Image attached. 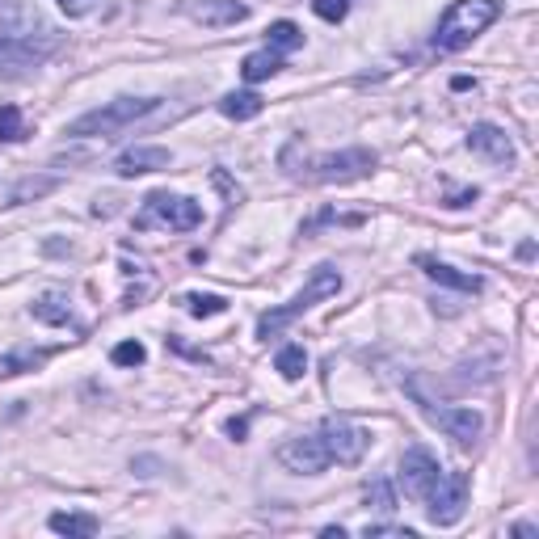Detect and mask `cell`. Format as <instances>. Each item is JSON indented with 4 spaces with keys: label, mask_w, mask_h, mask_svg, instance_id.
<instances>
[{
    "label": "cell",
    "mask_w": 539,
    "mask_h": 539,
    "mask_svg": "<svg viewBox=\"0 0 539 539\" xmlns=\"http://www.w3.org/2000/svg\"><path fill=\"white\" fill-rule=\"evenodd\" d=\"M375 169V152L371 148H346V152H329V156H312L308 169H299L291 177L299 182H354Z\"/></svg>",
    "instance_id": "obj_6"
},
{
    "label": "cell",
    "mask_w": 539,
    "mask_h": 539,
    "mask_svg": "<svg viewBox=\"0 0 539 539\" xmlns=\"http://www.w3.org/2000/svg\"><path fill=\"white\" fill-rule=\"evenodd\" d=\"M468 148L481 152L485 161H493V165H510V161H514L510 135H506L502 127H493V123H476V127L468 131Z\"/></svg>",
    "instance_id": "obj_12"
},
{
    "label": "cell",
    "mask_w": 539,
    "mask_h": 539,
    "mask_svg": "<svg viewBox=\"0 0 539 539\" xmlns=\"http://www.w3.org/2000/svg\"><path fill=\"white\" fill-rule=\"evenodd\" d=\"M367 506L384 510V514H392V510H396V489H392L388 476H375V481L367 485Z\"/></svg>",
    "instance_id": "obj_24"
},
{
    "label": "cell",
    "mask_w": 539,
    "mask_h": 539,
    "mask_svg": "<svg viewBox=\"0 0 539 539\" xmlns=\"http://www.w3.org/2000/svg\"><path fill=\"white\" fill-rule=\"evenodd\" d=\"M173 156L165 148H127L123 156L114 161L118 177H139V173H156V169H169Z\"/></svg>",
    "instance_id": "obj_15"
},
{
    "label": "cell",
    "mask_w": 539,
    "mask_h": 539,
    "mask_svg": "<svg viewBox=\"0 0 539 539\" xmlns=\"http://www.w3.org/2000/svg\"><path fill=\"white\" fill-rule=\"evenodd\" d=\"M266 43H270L274 51H295V47H304V30H299L295 22H274V26L266 30Z\"/></svg>",
    "instance_id": "obj_22"
},
{
    "label": "cell",
    "mask_w": 539,
    "mask_h": 539,
    "mask_svg": "<svg viewBox=\"0 0 539 539\" xmlns=\"http://www.w3.org/2000/svg\"><path fill=\"white\" fill-rule=\"evenodd\" d=\"M59 47L55 26H47L38 13L22 9L13 22L0 26V68H34Z\"/></svg>",
    "instance_id": "obj_1"
},
{
    "label": "cell",
    "mask_w": 539,
    "mask_h": 539,
    "mask_svg": "<svg viewBox=\"0 0 539 539\" xmlns=\"http://www.w3.org/2000/svg\"><path fill=\"white\" fill-rule=\"evenodd\" d=\"M514 535H527V539H531V535H539V531H535L531 523H518V527H514Z\"/></svg>",
    "instance_id": "obj_34"
},
{
    "label": "cell",
    "mask_w": 539,
    "mask_h": 539,
    "mask_svg": "<svg viewBox=\"0 0 539 539\" xmlns=\"http://www.w3.org/2000/svg\"><path fill=\"white\" fill-rule=\"evenodd\" d=\"M93 5H97V0H59V9H64L68 17H85Z\"/></svg>",
    "instance_id": "obj_31"
},
{
    "label": "cell",
    "mask_w": 539,
    "mask_h": 539,
    "mask_svg": "<svg viewBox=\"0 0 539 539\" xmlns=\"http://www.w3.org/2000/svg\"><path fill=\"white\" fill-rule=\"evenodd\" d=\"M190 17L203 22L207 30H224V26L245 22L249 5H236V0H198V5H190Z\"/></svg>",
    "instance_id": "obj_14"
},
{
    "label": "cell",
    "mask_w": 539,
    "mask_h": 539,
    "mask_svg": "<svg viewBox=\"0 0 539 539\" xmlns=\"http://www.w3.org/2000/svg\"><path fill=\"white\" fill-rule=\"evenodd\" d=\"M438 476H443V468H438V459L426 447H409L401 455V485L417 502H426V493L438 485Z\"/></svg>",
    "instance_id": "obj_11"
},
{
    "label": "cell",
    "mask_w": 539,
    "mask_h": 539,
    "mask_svg": "<svg viewBox=\"0 0 539 539\" xmlns=\"http://www.w3.org/2000/svg\"><path fill=\"white\" fill-rule=\"evenodd\" d=\"M316 438L325 443L329 464H342V468H354L358 459L371 451V434L363 426L346 422V417H325V422L316 426Z\"/></svg>",
    "instance_id": "obj_7"
},
{
    "label": "cell",
    "mask_w": 539,
    "mask_h": 539,
    "mask_svg": "<svg viewBox=\"0 0 539 539\" xmlns=\"http://www.w3.org/2000/svg\"><path fill=\"white\" fill-rule=\"evenodd\" d=\"M51 186H55V177H38V182L30 177V182H22V186H17V190L9 194V203H26V198H38V194H47Z\"/></svg>",
    "instance_id": "obj_29"
},
{
    "label": "cell",
    "mask_w": 539,
    "mask_h": 539,
    "mask_svg": "<svg viewBox=\"0 0 539 539\" xmlns=\"http://www.w3.org/2000/svg\"><path fill=\"white\" fill-rule=\"evenodd\" d=\"M262 110H266V102H262L257 93H249V89H245V93H228L224 102H219V114L236 118V123H245V118H257Z\"/></svg>",
    "instance_id": "obj_18"
},
{
    "label": "cell",
    "mask_w": 539,
    "mask_h": 539,
    "mask_svg": "<svg viewBox=\"0 0 539 539\" xmlns=\"http://www.w3.org/2000/svg\"><path fill=\"white\" fill-rule=\"evenodd\" d=\"M422 413H426L430 426H438L447 438H455L459 447H472L476 438H481V430H485V417L476 409H447V405H426L422 401Z\"/></svg>",
    "instance_id": "obj_9"
},
{
    "label": "cell",
    "mask_w": 539,
    "mask_h": 539,
    "mask_svg": "<svg viewBox=\"0 0 539 539\" xmlns=\"http://www.w3.org/2000/svg\"><path fill=\"white\" fill-rule=\"evenodd\" d=\"M51 531H59V535H72V539H89V535H97V518L93 514H51Z\"/></svg>",
    "instance_id": "obj_20"
},
{
    "label": "cell",
    "mask_w": 539,
    "mask_h": 539,
    "mask_svg": "<svg viewBox=\"0 0 539 539\" xmlns=\"http://www.w3.org/2000/svg\"><path fill=\"white\" fill-rule=\"evenodd\" d=\"M30 316L34 321H43V325H72V304L59 291H47V295H38L30 304Z\"/></svg>",
    "instance_id": "obj_16"
},
{
    "label": "cell",
    "mask_w": 539,
    "mask_h": 539,
    "mask_svg": "<svg viewBox=\"0 0 539 539\" xmlns=\"http://www.w3.org/2000/svg\"><path fill=\"white\" fill-rule=\"evenodd\" d=\"M198 224H203V207L190 203L182 194H169V190L148 194L144 207L135 215L139 232H194Z\"/></svg>",
    "instance_id": "obj_5"
},
{
    "label": "cell",
    "mask_w": 539,
    "mask_h": 539,
    "mask_svg": "<svg viewBox=\"0 0 539 539\" xmlns=\"http://www.w3.org/2000/svg\"><path fill=\"white\" fill-rule=\"evenodd\" d=\"M312 13L321 17V22L337 26V22H346V13H350V0H312Z\"/></svg>",
    "instance_id": "obj_28"
},
{
    "label": "cell",
    "mask_w": 539,
    "mask_h": 539,
    "mask_svg": "<svg viewBox=\"0 0 539 539\" xmlns=\"http://www.w3.org/2000/svg\"><path fill=\"white\" fill-rule=\"evenodd\" d=\"M468 510V472H443L426 493V514L434 527H455Z\"/></svg>",
    "instance_id": "obj_8"
},
{
    "label": "cell",
    "mask_w": 539,
    "mask_h": 539,
    "mask_svg": "<svg viewBox=\"0 0 539 539\" xmlns=\"http://www.w3.org/2000/svg\"><path fill=\"white\" fill-rule=\"evenodd\" d=\"M26 139V118L17 106H0V144H17Z\"/></svg>",
    "instance_id": "obj_23"
},
{
    "label": "cell",
    "mask_w": 539,
    "mask_h": 539,
    "mask_svg": "<svg viewBox=\"0 0 539 539\" xmlns=\"http://www.w3.org/2000/svg\"><path fill=\"white\" fill-rule=\"evenodd\" d=\"M363 535H367V539H371V535H396V539H413V531H409V527H388V523H375V527H367Z\"/></svg>",
    "instance_id": "obj_30"
},
{
    "label": "cell",
    "mask_w": 539,
    "mask_h": 539,
    "mask_svg": "<svg viewBox=\"0 0 539 539\" xmlns=\"http://www.w3.org/2000/svg\"><path fill=\"white\" fill-rule=\"evenodd\" d=\"M278 464H283L287 472H295V476H316V472L329 468V451H325V443L312 430V434L287 438V443L278 447Z\"/></svg>",
    "instance_id": "obj_10"
},
{
    "label": "cell",
    "mask_w": 539,
    "mask_h": 539,
    "mask_svg": "<svg viewBox=\"0 0 539 539\" xmlns=\"http://www.w3.org/2000/svg\"><path fill=\"white\" fill-rule=\"evenodd\" d=\"M497 17H502L497 0H455V5L438 17L434 47L438 51H464L476 34H485L497 22Z\"/></svg>",
    "instance_id": "obj_2"
},
{
    "label": "cell",
    "mask_w": 539,
    "mask_h": 539,
    "mask_svg": "<svg viewBox=\"0 0 539 539\" xmlns=\"http://www.w3.org/2000/svg\"><path fill=\"white\" fill-rule=\"evenodd\" d=\"M417 270H426V278H434V283H443V287H455V291H464V295H481V274H464V270H455L447 262H438V257L430 253H417L413 257Z\"/></svg>",
    "instance_id": "obj_13"
},
{
    "label": "cell",
    "mask_w": 539,
    "mask_h": 539,
    "mask_svg": "<svg viewBox=\"0 0 539 539\" xmlns=\"http://www.w3.org/2000/svg\"><path fill=\"white\" fill-rule=\"evenodd\" d=\"M51 358V350H13V354H5L0 358V379H13V375H22V371H34V367H43Z\"/></svg>",
    "instance_id": "obj_19"
},
{
    "label": "cell",
    "mask_w": 539,
    "mask_h": 539,
    "mask_svg": "<svg viewBox=\"0 0 539 539\" xmlns=\"http://www.w3.org/2000/svg\"><path fill=\"white\" fill-rule=\"evenodd\" d=\"M337 291H342V274H337L333 266H316V270L308 274L304 291L291 295L287 304L262 312V321H257V337H262V342H270V337L283 333V329L295 321V316H304L312 304H321V299H329V295H337Z\"/></svg>",
    "instance_id": "obj_3"
},
{
    "label": "cell",
    "mask_w": 539,
    "mask_h": 539,
    "mask_svg": "<svg viewBox=\"0 0 539 539\" xmlns=\"http://www.w3.org/2000/svg\"><path fill=\"white\" fill-rule=\"evenodd\" d=\"M144 358H148V350L139 346V342H118V346L110 350V363H114V367H139Z\"/></svg>",
    "instance_id": "obj_26"
},
{
    "label": "cell",
    "mask_w": 539,
    "mask_h": 539,
    "mask_svg": "<svg viewBox=\"0 0 539 539\" xmlns=\"http://www.w3.org/2000/svg\"><path fill=\"white\" fill-rule=\"evenodd\" d=\"M274 371L283 375V379H299V375H304V371H308V354H304V346L291 342V346L278 350V358H274Z\"/></svg>",
    "instance_id": "obj_21"
},
{
    "label": "cell",
    "mask_w": 539,
    "mask_h": 539,
    "mask_svg": "<svg viewBox=\"0 0 539 539\" xmlns=\"http://www.w3.org/2000/svg\"><path fill=\"white\" fill-rule=\"evenodd\" d=\"M363 219H367V215H337V211H321V215H316V219H308V224H304V236H312L316 228H325V224H342V228H358V224H363Z\"/></svg>",
    "instance_id": "obj_27"
},
{
    "label": "cell",
    "mask_w": 539,
    "mask_h": 539,
    "mask_svg": "<svg viewBox=\"0 0 539 539\" xmlns=\"http://www.w3.org/2000/svg\"><path fill=\"white\" fill-rule=\"evenodd\" d=\"M476 198H481V190H459V194L447 198V207H472Z\"/></svg>",
    "instance_id": "obj_32"
},
{
    "label": "cell",
    "mask_w": 539,
    "mask_h": 539,
    "mask_svg": "<svg viewBox=\"0 0 539 539\" xmlns=\"http://www.w3.org/2000/svg\"><path fill=\"white\" fill-rule=\"evenodd\" d=\"M228 434L236 438V443H241V438L249 434V417H232V422H228Z\"/></svg>",
    "instance_id": "obj_33"
},
{
    "label": "cell",
    "mask_w": 539,
    "mask_h": 539,
    "mask_svg": "<svg viewBox=\"0 0 539 539\" xmlns=\"http://www.w3.org/2000/svg\"><path fill=\"white\" fill-rule=\"evenodd\" d=\"M186 308H190V316H219V312H228V299L224 295H186Z\"/></svg>",
    "instance_id": "obj_25"
},
{
    "label": "cell",
    "mask_w": 539,
    "mask_h": 539,
    "mask_svg": "<svg viewBox=\"0 0 539 539\" xmlns=\"http://www.w3.org/2000/svg\"><path fill=\"white\" fill-rule=\"evenodd\" d=\"M283 68V55H278L274 47H266V51H253V55H245V64H241V76L249 85H257V81H270V76Z\"/></svg>",
    "instance_id": "obj_17"
},
{
    "label": "cell",
    "mask_w": 539,
    "mask_h": 539,
    "mask_svg": "<svg viewBox=\"0 0 539 539\" xmlns=\"http://www.w3.org/2000/svg\"><path fill=\"white\" fill-rule=\"evenodd\" d=\"M156 106H161V97H118V102H106V106H97L89 114H81L76 123H68V139H93V135H118L123 127H131L135 118H144L152 114Z\"/></svg>",
    "instance_id": "obj_4"
}]
</instances>
